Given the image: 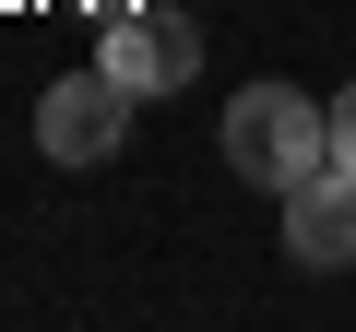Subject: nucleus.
Masks as SVG:
<instances>
[{"instance_id": "nucleus-1", "label": "nucleus", "mask_w": 356, "mask_h": 332, "mask_svg": "<svg viewBox=\"0 0 356 332\" xmlns=\"http://www.w3.org/2000/svg\"><path fill=\"white\" fill-rule=\"evenodd\" d=\"M226 166L250 190H297V179H321L332 166V107H309L297 83H238L226 95Z\"/></svg>"}, {"instance_id": "nucleus-2", "label": "nucleus", "mask_w": 356, "mask_h": 332, "mask_svg": "<svg viewBox=\"0 0 356 332\" xmlns=\"http://www.w3.org/2000/svg\"><path fill=\"white\" fill-rule=\"evenodd\" d=\"M131 107H143V95H131L107 60H95V72H60V83L36 95V142H48L60 166H107V154L131 142Z\"/></svg>"}, {"instance_id": "nucleus-3", "label": "nucleus", "mask_w": 356, "mask_h": 332, "mask_svg": "<svg viewBox=\"0 0 356 332\" xmlns=\"http://www.w3.org/2000/svg\"><path fill=\"white\" fill-rule=\"evenodd\" d=\"M95 60L131 83V95H178L202 72V36L178 24V13H107V36H95Z\"/></svg>"}, {"instance_id": "nucleus-4", "label": "nucleus", "mask_w": 356, "mask_h": 332, "mask_svg": "<svg viewBox=\"0 0 356 332\" xmlns=\"http://www.w3.org/2000/svg\"><path fill=\"white\" fill-rule=\"evenodd\" d=\"M285 249L309 273H344L356 261V166H321V179L285 190Z\"/></svg>"}, {"instance_id": "nucleus-5", "label": "nucleus", "mask_w": 356, "mask_h": 332, "mask_svg": "<svg viewBox=\"0 0 356 332\" xmlns=\"http://www.w3.org/2000/svg\"><path fill=\"white\" fill-rule=\"evenodd\" d=\"M332 166H356V83L332 95Z\"/></svg>"}]
</instances>
